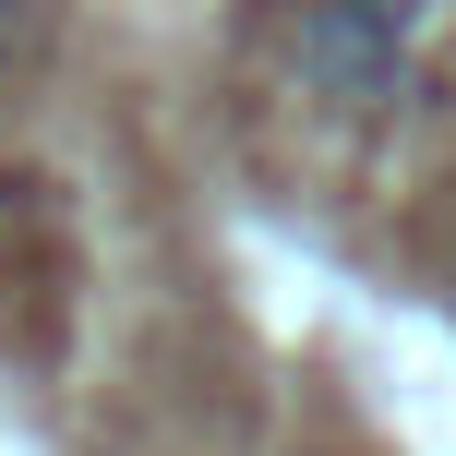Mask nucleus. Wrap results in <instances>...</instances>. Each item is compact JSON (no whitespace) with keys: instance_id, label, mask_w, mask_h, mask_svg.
<instances>
[{"instance_id":"1","label":"nucleus","mask_w":456,"mask_h":456,"mask_svg":"<svg viewBox=\"0 0 456 456\" xmlns=\"http://www.w3.org/2000/svg\"><path fill=\"white\" fill-rule=\"evenodd\" d=\"M420 12H433V0H300V37H289L300 96H313L324 120H372L396 85H409Z\"/></svg>"},{"instance_id":"2","label":"nucleus","mask_w":456,"mask_h":456,"mask_svg":"<svg viewBox=\"0 0 456 456\" xmlns=\"http://www.w3.org/2000/svg\"><path fill=\"white\" fill-rule=\"evenodd\" d=\"M37 48H48V0H0V85L37 72Z\"/></svg>"}]
</instances>
